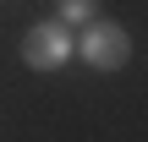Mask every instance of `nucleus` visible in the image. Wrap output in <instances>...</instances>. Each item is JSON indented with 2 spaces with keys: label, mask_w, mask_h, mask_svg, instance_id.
<instances>
[{
  "label": "nucleus",
  "mask_w": 148,
  "mask_h": 142,
  "mask_svg": "<svg viewBox=\"0 0 148 142\" xmlns=\"http://www.w3.org/2000/svg\"><path fill=\"white\" fill-rule=\"evenodd\" d=\"M82 60L93 66V71H121L126 60H132V38H126V27H115V22H88V33H82Z\"/></svg>",
  "instance_id": "f257e3e1"
},
{
  "label": "nucleus",
  "mask_w": 148,
  "mask_h": 142,
  "mask_svg": "<svg viewBox=\"0 0 148 142\" xmlns=\"http://www.w3.org/2000/svg\"><path fill=\"white\" fill-rule=\"evenodd\" d=\"M22 60H27L33 71H60V66L71 60V33H66V22H38V27H27Z\"/></svg>",
  "instance_id": "f03ea898"
},
{
  "label": "nucleus",
  "mask_w": 148,
  "mask_h": 142,
  "mask_svg": "<svg viewBox=\"0 0 148 142\" xmlns=\"http://www.w3.org/2000/svg\"><path fill=\"white\" fill-rule=\"evenodd\" d=\"M55 22L88 27V22H99V0H55Z\"/></svg>",
  "instance_id": "7ed1b4c3"
}]
</instances>
